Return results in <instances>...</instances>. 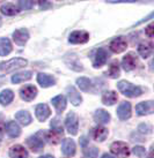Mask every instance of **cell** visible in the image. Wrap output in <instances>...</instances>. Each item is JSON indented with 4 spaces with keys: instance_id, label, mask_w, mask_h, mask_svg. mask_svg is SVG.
Listing matches in <instances>:
<instances>
[{
    "instance_id": "obj_1",
    "label": "cell",
    "mask_w": 154,
    "mask_h": 158,
    "mask_svg": "<svg viewBox=\"0 0 154 158\" xmlns=\"http://www.w3.org/2000/svg\"><path fill=\"white\" fill-rule=\"evenodd\" d=\"M27 64H28V61L26 59H22V58H15V59H11L8 61L0 62V73H2V74L11 73V72H14V70L27 66Z\"/></svg>"
},
{
    "instance_id": "obj_2",
    "label": "cell",
    "mask_w": 154,
    "mask_h": 158,
    "mask_svg": "<svg viewBox=\"0 0 154 158\" xmlns=\"http://www.w3.org/2000/svg\"><path fill=\"white\" fill-rule=\"evenodd\" d=\"M117 88H118V90L123 94L124 96L131 97V98L140 96L141 94H143L141 88L137 87V85H133V84L128 82V81H119L118 83H117Z\"/></svg>"
},
{
    "instance_id": "obj_3",
    "label": "cell",
    "mask_w": 154,
    "mask_h": 158,
    "mask_svg": "<svg viewBox=\"0 0 154 158\" xmlns=\"http://www.w3.org/2000/svg\"><path fill=\"white\" fill-rule=\"evenodd\" d=\"M110 150H111L112 154L118 156L119 158H128L129 155H130V149H129L128 144L124 143V142H121V141L114 142L110 145Z\"/></svg>"
},
{
    "instance_id": "obj_4",
    "label": "cell",
    "mask_w": 154,
    "mask_h": 158,
    "mask_svg": "<svg viewBox=\"0 0 154 158\" xmlns=\"http://www.w3.org/2000/svg\"><path fill=\"white\" fill-rule=\"evenodd\" d=\"M65 125L67 128V132L70 133L71 135H77L78 133V128H79V119L78 115L74 112H70L67 114L65 120Z\"/></svg>"
},
{
    "instance_id": "obj_5",
    "label": "cell",
    "mask_w": 154,
    "mask_h": 158,
    "mask_svg": "<svg viewBox=\"0 0 154 158\" xmlns=\"http://www.w3.org/2000/svg\"><path fill=\"white\" fill-rule=\"evenodd\" d=\"M138 64H139L138 58L133 53H128L123 58V60H122V66H123L125 72H131V70H133L134 68H137Z\"/></svg>"
},
{
    "instance_id": "obj_6",
    "label": "cell",
    "mask_w": 154,
    "mask_h": 158,
    "mask_svg": "<svg viewBox=\"0 0 154 158\" xmlns=\"http://www.w3.org/2000/svg\"><path fill=\"white\" fill-rule=\"evenodd\" d=\"M88 40H89V34L84 30L73 31L68 37V40L72 44H84L87 43Z\"/></svg>"
},
{
    "instance_id": "obj_7",
    "label": "cell",
    "mask_w": 154,
    "mask_h": 158,
    "mask_svg": "<svg viewBox=\"0 0 154 158\" xmlns=\"http://www.w3.org/2000/svg\"><path fill=\"white\" fill-rule=\"evenodd\" d=\"M37 95V89L34 85H24L20 90V97L23 101L31 102Z\"/></svg>"
},
{
    "instance_id": "obj_8",
    "label": "cell",
    "mask_w": 154,
    "mask_h": 158,
    "mask_svg": "<svg viewBox=\"0 0 154 158\" xmlns=\"http://www.w3.org/2000/svg\"><path fill=\"white\" fill-rule=\"evenodd\" d=\"M154 111V103L152 101L141 102L138 105H136V112L139 115H147L152 114Z\"/></svg>"
},
{
    "instance_id": "obj_9",
    "label": "cell",
    "mask_w": 154,
    "mask_h": 158,
    "mask_svg": "<svg viewBox=\"0 0 154 158\" xmlns=\"http://www.w3.org/2000/svg\"><path fill=\"white\" fill-rule=\"evenodd\" d=\"M63 136H64V132L62 127L52 128V131L46 133V140H49V142L52 144H58L62 141Z\"/></svg>"
},
{
    "instance_id": "obj_10",
    "label": "cell",
    "mask_w": 154,
    "mask_h": 158,
    "mask_svg": "<svg viewBox=\"0 0 154 158\" xmlns=\"http://www.w3.org/2000/svg\"><path fill=\"white\" fill-rule=\"evenodd\" d=\"M27 144L31 149L33 152H40L41 150L44 148V142L42 139L38 137V135L30 136L28 140H27Z\"/></svg>"
},
{
    "instance_id": "obj_11",
    "label": "cell",
    "mask_w": 154,
    "mask_h": 158,
    "mask_svg": "<svg viewBox=\"0 0 154 158\" xmlns=\"http://www.w3.org/2000/svg\"><path fill=\"white\" fill-rule=\"evenodd\" d=\"M107 59H108V53H107L106 50L104 48H99L95 53L94 60H93V66L95 68H100L107 62Z\"/></svg>"
},
{
    "instance_id": "obj_12",
    "label": "cell",
    "mask_w": 154,
    "mask_h": 158,
    "mask_svg": "<svg viewBox=\"0 0 154 158\" xmlns=\"http://www.w3.org/2000/svg\"><path fill=\"white\" fill-rule=\"evenodd\" d=\"M126 46H128V43L123 37H117V38H114L110 42V50L115 53L123 52L126 48Z\"/></svg>"
},
{
    "instance_id": "obj_13",
    "label": "cell",
    "mask_w": 154,
    "mask_h": 158,
    "mask_svg": "<svg viewBox=\"0 0 154 158\" xmlns=\"http://www.w3.org/2000/svg\"><path fill=\"white\" fill-rule=\"evenodd\" d=\"M117 115L121 120H128L131 117V104L129 102H122L117 109Z\"/></svg>"
},
{
    "instance_id": "obj_14",
    "label": "cell",
    "mask_w": 154,
    "mask_h": 158,
    "mask_svg": "<svg viewBox=\"0 0 154 158\" xmlns=\"http://www.w3.org/2000/svg\"><path fill=\"white\" fill-rule=\"evenodd\" d=\"M29 38V32L27 29H18L13 32V40L18 45H24Z\"/></svg>"
},
{
    "instance_id": "obj_15",
    "label": "cell",
    "mask_w": 154,
    "mask_h": 158,
    "mask_svg": "<svg viewBox=\"0 0 154 158\" xmlns=\"http://www.w3.org/2000/svg\"><path fill=\"white\" fill-rule=\"evenodd\" d=\"M9 156L12 158H28V151L20 144L13 145L9 149Z\"/></svg>"
},
{
    "instance_id": "obj_16",
    "label": "cell",
    "mask_w": 154,
    "mask_h": 158,
    "mask_svg": "<svg viewBox=\"0 0 154 158\" xmlns=\"http://www.w3.org/2000/svg\"><path fill=\"white\" fill-rule=\"evenodd\" d=\"M62 151H63V154L65 155V156H67V157L74 156V154H75L74 141L71 140V139H65L62 145Z\"/></svg>"
},
{
    "instance_id": "obj_17",
    "label": "cell",
    "mask_w": 154,
    "mask_h": 158,
    "mask_svg": "<svg viewBox=\"0 0 154 158\" xmlns=\"http://www.w3.org/2000/svg\"><path fill=\"white\" fill-rule=\"evenodd\" d=\"M51 111L46 104H40L36 106V117L40 121H44L50 117Z\"/></svg>"
},
{
    "instance_id": "obj_18",
    "label": "cell",
    "mask_w": 154,
    "mask_h": 158,
    "mask_svg": "<svg viewBox=\"0 0 154 158\" xmlns=\"http://www.w3.org/2000/svg\"><path fill=\"white\" fill-rule=\"evenodd\" d=\"M67 95H68V98H70L71 103L74 106H78L82 102V98H81V95L77 91V89L74 87H67Z\"/></svg>"
},
{
    "instance_id": "obj_19",
    "label": "cell",
    "mask_w": 154,
    "mask_h": 158,
    "mask_svg": "<svg viewBox=\"0 0 154 158\" xmlns=\"http://www.w3.org/2000/svg\"><path fill=\"white\" fill-rule=\"evenodd\" d=\"M92 136L94 140L102 142V141L106 140L107 136H108V129L104 127H102V126H97V127L93 128Z\"/></svg>"
},
{
    "instance_id": "obj_20",
    "label": "cell",
    "mask_w": 154,
    "mask_h": 158,
    "mask_svg": "<svg viewBox=\"0 0 154 158\" xmlns=\"http://www.w3.org/2000/svg\"><path fill=\"white\" fill-rule=\"evenodd\" d=\"M37 82L43 87V88H49L55 84V79H53L51 75L49 74H44V73H40L37 75Z\"/></svg>"
},
{
    "instance_id": "obj_21",
    "label": "cell",
    "mask_w": 154,
    "mask_h": 158,
    "mask_svg": "<svg viewBox=\"0 0 154 158\" xmlns=\"http://www.w3.org/2000/svg\"><path fill=\"white\" fill-rule=\"evenodd\" d=\"M6 133L11 137H19L21 134V128L19 127V125L14 121H9L6 125Z\"/></svg>"
},
{
    "instance_id": "obj_22",
    "label": "cell",
    "mask_w": 154,
    "mask_h": 158,
    "mask_svg": "<svg viewBox=\"0 0 154 158\" xmlns=\"http://www.w3.org/2000/svg\"><path fill=\"white\" fill-rule=\"evenodd\" d=\"M117 99H118V97L115 91H106L102 95V103L104 105H114L117 102Z\"/></svg>"
},
{
    "instance_id": "obj_23",
    "label": "cell",
    "mask_w": 154,
    "mask_h": 158,
    "mask_svg": "<svg viewBox=\"0 0 154 158\" xmlns=\"http://www.w3.org/2000/svg\"><path fill=\"white\" fill-rule=\"evenodd\" d=\"M52 104L56 107L57 113H62L66 109V98L63 95H59V96L52 98Z\"/></svg>"
},
{
    "instance_id": "obj_24",
    "label": "cell",
    "mask_w": 154,
    "mask_h": 158,
    "mask_svg": "<svg viewBox=\"0 0 154 158\" xmlns=\"http://www.w3.org/2000/svg\"><path fill=\"white\" fill-rule=\"evenodd\" d=\"M152 51H153V45L152 43H141L139 46H138V52L143 58H148L152 54Z\"/></svg>"
},
{
    "instance_id": "obj_25",
    "label": "cell",
    "mask_w": 154,
    "mask_h": 158,
    "mask_svg": "<svg viewBox=\"0 0 154 158\" xmlns=\"http://www.w3.org/2000/svg\"><path fill=\"white\" fill-rule=\"evenodd\" d=\"M12 51V44L9 42L8 38H0V56L4 57V56H7Z\"/></svg>"
},
{
    "instance_id": "obj_26",
    "label": "cell",
    "mask_w": 154,
    "mask_h": 158,
    "mask_svg": "<svg viewBox=\"0 0 154 158\" xmlns=\"http://www.w3.org/2000/svg\"><path fill=\"white\" fill-rule=\"evenodd\" d=\"M15 119L23 126H28L31 123V115L27 111H19L18 113L15 114Z\"/></svg>"
},
{
    "instance_id": "obj_27",
    "label": "cell",
    "mask_w": 154,
    "mask_h": 158,
    "mask_svg": "<svg viewBox=\"0 0 154 158\" xmlns=\"http://www.w3.org/2000/svg\"><path fill=\"white\" fill-rule=\"evenodd\" d=\"M94 119L97 123H107L110 120V114L104 110H97L94 114Z\"/></svg>"
},
{
    "instance_id": "obj_28",
    "label": "cell",
    "mask_w": 154,
    "mask_h": 158,
    "mask_svg": "<svg viewBox=\"0 0 154 158\" xmlns=\"http://www.w3.org/2000/svg\"><path fill=\"white\" fill-rule=\"evenodd\" d=\"M30 79H31V72L27 70V72H22V73H18V74L13 75L12 82L13 83H21V82L28 81V80Z\"/></svg>"
},
{
    "instance_id": "obj_29",
    "label": "cell",
    "mask_w": 154,
    "mask_h": 158,
    "mask_svg": "<svg viewBox=\"0 0 154 158\" xmlns=\"http://www.w3.org/2000/svg\"><path fill=\"white\" fill-rule=\"evenodd\" d=\"M14 98V94L12 90H4V91L0 94V103L2 104V105H8L11 102L13 101Z\"/></svg>"
},
{
    "instance_id": "obj_30",
    "label": "cell",
    "mask_w": 154,
    "mask_h": 158,
    "mask_svg": "<svg viewBox=\"0 0 154 158\" xmlns=\"http://www.w3.org/2000/svg\"><path fill=\"white\" fill-rule=\"evenodd\" d=\"M1 13L5 14V15H8V16H12V15H15V14L19 13L18 7L14 4H5L1 6Z\"/></svg>"
},
{
    "instance_id": "obj_31",
    "label": "cell",
    "mask_w": 154,
    "mask_h": 158,
    "mask_svg": "<svg viewBox=\"0 0 154 158\" xmlns=\"http://www.w3.org/2000/svg\"><path fill=\"white\" fill-rule=\"evenodd\" d=\"M119 73H121V70H119L118 61H117V60H114V61L110 64L109 70H108V75H109L111 79H117L119 76Z\"/></svg>"
},
{
    "instance_id": "obj_32",
    "label": "cell",
    "mask_w": 154,
    "mask_h": 158,
    "mask_svg": "<svg viewBox=\"0 0 154 158\" xmlns=\"http://www.w3.org/2000/svg\"><path fill=\"white\" fill-rule=\"evenodd\" d=\"M77 84L80 88V90H82V91H88L90 89V85H92L90 80L87 77H79L77 80Z\"/></svg>"
},
{
    "instance_id": "obj_33",
    "label": "cell",
    "mask_w": 154,
    "mask_h": 158,
    "mask_svg": "<svg viewBox=\"0 0 154 158\" xmlns=\"http://www.w3.org/2000/svg\"><path fill=\"white\" fill-rule=\"evenodd\" d=\"M99 155V149L97 148H89L85 150V156L87 158H96Z\"/></svg>"
},
{
    "instance_id": "obj_34",
    "label": "cell",
    "mask_w": 154,
    "mask_h": 158,
    "mask_svg": "<svg viewBox=\"0 0 154 158\" xmlns=\"http://www.w3.org/2000/svg\"><path fill=\"white\" fill-rule=\"evenodd\" d=\"M19 7L21 9H24V10L30 9L34 7V1H20L19 2Z\"/></svg>"
},
{
    "instance_id": "obj_35",
    "label": "cell",
    "mask_w": 154,
    "mask_h": 158,
    "mask_svg": "<svg viewBox=\"0 0 154 158\" xmlns=\"http://www.w3.org/2000/svg\"><path fill=\"white\" fill-rule=\"evenodd\" d=\"M133 154L136 155V156H138V157H144L146 154V150L143 147H134L133 148Z\"/></svg>"
},
{
    "instance_id": "obj_36",
    "label": "cell",
    "mask_w": 154,
    "mask_h": 158,
    "mask_svg": "<svg viewBox=\"0 0 154 158\" xmlns=\"http://www.w3.org/2000/svg\"><path fill=\"white\" fill-rule=\"evenodd\" d=\"M153 23H151L150 26L147 27V28H146V35L148 36V37H151V38H152V37H153L154 36V34H153Z\"/></svg>"
},
{
    "instance_id": "obj_37",
    "label": "cell",
    "mask_w": 154,
    "mask_h": 158,
    "mask_svg": "<svg viewBox=\"0 0 154 158\" xmlns=\"http://www.w3.org/2000/svg\"><path fill=\"white\" fill-rule=\"evenodd\" d=\"M40 7L42 9L46 8V7H50V4L49 2H42V1H40Z\"/></svg>"
},
{
    "instance_id": "obj_38",
    "label": "cell",
    "mask_w": 154,
    "mask_h": 158,
    "mask_svg": "<svg viewBox=\"0 0 154 158\" xmlns=\"http://www.w3.org/2000/svg\"><path fill=\"white\" fill-rule=\"evenodd\" d=\"M102 158H116V157H114V156H111V155H109V154H104L102 156Z\"/></svg>"
},
{
    "instance_id": "obj_39",
    "label": "cell",
    "mask_w": 154,
    "mask_h": 158,
    "mask_svg": "<svg viewBox=\"0 0 154 158\" xmlns=\"http://www.w3.org/2000/svg\"><path fill=\"white\" fill-rule=\"evenodd\" d=\"M40 158H55L53 156H50V155H45V156H42V157Z\"/></svg>"
},
{
    "instance_id": "obj_40",
    "label": "cell",
    "mask_w": 154,
    "mask_h": 158,
    "mask_svg": "<svg viewBox=\"0 0 154 158\" xmlns=\"http://www.w3.org/2000/svg\"><path fill=\"white\" fill-rule=\"evenodd\" d=\"M81 142H82V144L85 145V143H86L87 141H86V139H85V137H82V139H81Z\"/></svg>"
},
{
    "instance_id": "obj_41",
    "label": "cell",
    "mask_w": 154,
    "mask_h": 158,
    "mask_svg": "<svg viewBox=\"0 0 154 158\" xmlns=\"http://www.w3.org/2000/svg\"><path fill=\"white\" fill-rule=\"evenodd\" d=\"M2 140V131H1V129H0V141Z\"/></svg>"
},
{
    "instance_id": "obj_42",
    "label": "cell",
    "mask_w": 154,
    "mask_h": 158,
    "mask_svg": "<svg viewBox=\"0 0 154 158\" xmlns=\"http://www.w3.org/2000/svg\"><path fill=\"white\" fill-rule=\"evenodd\" d=\"M147 158H153V155H152V151L150 152V155H148V157Z\"/></svg>"
},
{
    "instance_id": "obj_43",
    "label": "cell",
    "mask_w": 154,
    "mask_h": 158,
    "mask_svg": "<svg viewBox=\"0 0 154 158\" xmlns=\"http://www.w3.org/2000/svg\"><path fill=\"white\" fill-rule=\"evenodd\" d=\"M0 26H1V18H0Z\"/></svg>"
}]
</instances>
